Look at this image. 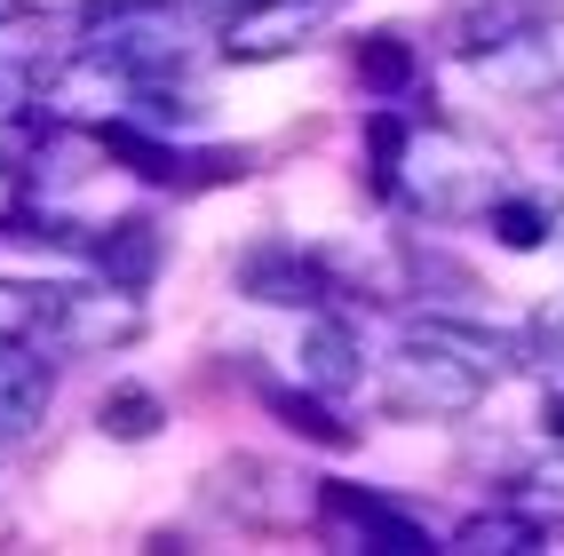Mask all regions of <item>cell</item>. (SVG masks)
I'll use <instances>...</instances> for the list:
<instances>
[{
  "instance_id": "obj_4",
  "label": "cell",
  "mask_w": 564,
  "mask_h": 556,
  "mask_svg": "<svg viewBox=\"0 0 564 556\" xmlns=\"http://www.w3.org/2000/svg\"><path fill=\"white\" fill-rule=\"evenodd\" d=\"M143 326H152V318H143V286L88 279V286H56L41 342L64 350V358H111V350L143 342Z\"/></svg>"
},
{
  "instance_id": "obj_8",
  "label": "cell",
  "mask_w": 564,
  "mask_h": 556,
  "mask_svg": "<svg viewBox=\"0 0 564 556\" xmlns=\"http://www.w3.org/2000/svg\"><path fill=\"white\" fill-rule=\"evenodd\" d=\"M318 525L358 541V548H373V556H430L437 548L422 516H405L398 501L366 493V486H318Z\"/></svg>"
},
{
  "instance_id": "obj_2",
  "label": "cell",
  "mask_w": 564,
  "mask_h": 556,
  "mask_svg": "<svg viewBox=\"0 0 564 556\" xmlns=\"http://www.w3.org/2000/svg\"><path fill=\"white\" fill-rule=\"evenodd\" d=\"M80 48L104 56L111 72H128L135 88H167L199 56V24L175 0H96L80 24Z\"/></svg>"
},
{
  "instance_id": "obj_24",
  "label": "cell",
  "mask_w": 564,
  "mask_h": 556,
  "mask_svg": "<svg viewBox=\"0 0 564 556\" xmlns=\"http://www.w3.org/2000/svg\"><path fill=\"white\" fill-rule=\"evenodd\" d=\"M32 9H56V17H64V9H80V17H88L96 0H32Z\"/></svg>"
},
{
  "instance_id": "obj_22",
  "label": "cell",
  "mask_w": 564,
  "mask_h": 556,
  "mask_svg": "<svg viewBox=\"0 0 564 556\" xmlns=\"http://www.w3.org/2000/svg\"><path fill=\"white\" fill-rule=\"evenodd\" d=\"M533 366H541V382H549V397H564V294L533 318Z\"/></svg>"
},
{
  "instance_id": "obj_9",
  "label": "cell",
  "mask_w": 564,
  "mask_h": 556,
  "mask_svg": "<svg viewBox=\"0 0 564 556\" xmlns=\"http://www.w3.org/2000/svg\"><path fill=\"white\" fill-rule=\"evenodd\" d=\"M334 17V0H254V9L223 17V56L231 64H271V56H294L318 41V24Z\"/></svg>"
},
{
  "instance_id": "obj_1",
  "label": "cell",
  "mask_w": 564,
  "mask_h": 556,
  "mask_svg": "<svg viewBox=\"0 0 564 556\" xmlns=\"http://www.w3.org/2000/svg\"><path fill=\"white\" fill-rule=\"evenodd\" d=\"M366 152H373V192L382 199H405L437 222L454 215H485L509 183H501V160L469 143L462 128H422V120H398V111H373L366 128Z\"/></svg>"
},
{
  "instance_id": "obj_21",
  "label": "cell",
  "mask_w": 564,
  "mask_h": 556,
  "mask_svg": "<svg viewBox=\"0 0 564 556\" xmlns=\"http://www.w3.org/2000/svg\"><path fill=\"white\" fill-rule=\"evenodd\" d=\"M56 286H24V279H0V342H41Z\"/></svg>"
},
{
  "instance_id": "obj_3",
  "label": "cell",
  "mask_w": 564,
  "mask_h": 556,
  "mask_svg": "<svg viewBox=\"0 0 564 556\" xmlns=\"http://www.w3.org/2000/svg\"><path fill=\"white\" fill-rule=\"evenodd\" d=\"M128 111H135V80L88 48H72L56 72L32 80V128L41 135H96L111 120H128Z\"/></svg>"
},
{
  "instance_id": "obj_10",
  "label": "cell",
  "mask_w": 564,
  "mask_h": 556,
  "mask_svg": "<svg viewBox=\"0 0 564 556\" xmlns=\"http://www.w3.org/2000/svg\"><path fill=\"white\" fill-rule=\"evenodd\" d=\"M311 477H294V469H279V461H254V454H239V461H223L215 469V501L231 509V516H247V525H294V516H318V493H303Z\"/></svg>"
},
{
  "instance_id": "obj_7",
  "label": "cell",
  "mask_w": 564,
  "mask_h": 556,
  "mask_svg": "<svg viewBox=\"0 0 564 556\" xmlns=\"http://www.w3.org/2000/svg\"><path fill=\"white\" fill-rule=\"evenodd\" d=\"M469 64L485 72V88H501V96H517V103H541V96L564 88V17L524 9V17L501 32V41L477 48Z\"/></svg>"
},
{
  "instance_id": "obj_20",
  "label": "cell",
  "mask_w": 564,
  "mask_h": 556,
  "mask_svg": "<svg viewBox=\"0 0 564 556\" xmlns=\"http://www.w3.org/2000/svg\"><path fill=\"white\" fill-rule=\"evenodd\" d=\"M549 222H556V199H541V192H501L494 207H485V231H494L501 247H541L549 239Z\"/></svg>"
},
{
  "instance_id": "obj_17",
  "label": "cell",
  "mask_w": 564,
  "mask_h": 556,
  "mask_svg": "<svg viewBox=\"0 0 564 556\" xmlns=\"http://www.w3.org/2000/svg\"><path fill=\"white\" fill-rule=\"evenodd\" d=\"M413 334H430V342H445V350H454V358H469L477 366V374H509V366H517V334H501V326H477V318H413Z\"/></svg>"
},
{
  "instance_id": "obj_18",
  "label": "cell",
  "mask_w": 564,
  "mask_h": 556,
  "mask_svg": "<svg viewBox=\"0 0 564 556\" xmlns=\"http://www.w3.org/2000/svg\"><path fill=\"white\" fill-rule=\"evenodd\" d=\"M262 405L294 429V437H311V445H326V454H343V445H358V429L326 405V390H286V382H262Z\"/></svg>"
},
{
  "instance_id": "obj_11",
  "label": "cell",
  "mask_w": 564,
  "mask_h": 556,
  "mask_svg": "<svg viewBox=\"0 0 564 556\" xmlns=\"http://www.w3.org/2000/svg\"><path fill=\"white\" fill-rule=\"evenodd\" d=\"M239 294L247 303H271V310H334V271L303 247H254L239 263Z\"/></svg>"
},
{
  "instance_id": "obj_5",
  "label": "cell",
  "mask_w": 564,
  "mask_h": 556,
  "mask_svg": "<svg viewBox=\"0 0 564 556\" xmlns=\"http://www.w3.org/2000/svg\"><path fill=\"white\" fill-rule=\"evenodd\" d=\"M96 152L104 160H120L135 183H160V192H199V183H239L254 160L247 152H192V143H175L167 128H152V120H111V128H96Z\"/></svg>"
},
{
  "instance_id": "obj_16",
  "label": "cell",
  "mask_w": 564,
  "mask_h": 556,
  "mask_svg": "<svg viewBox=\"0 0 564 556\" xmlns=\"http://www.w3.org/2000/svg\"><path fill=\"white\" fill-rule=\"evenodd\" d=\"M350 64H358V88L382 96V103L413 96V80H422V56H413L405 32H366V41L350 48Z\"/></svg>"
},
{
  "instance_id": "obj_19",
  "label": "cell",
  "mask_w": 564,
  "mask_h": 556,
  "mask_svg": "<svg viewBox=\"0 0 564 556\" xmlns=\"http://www.w3.org/2000/svg\"><path fill=\"white\" fill-rule=\"evenodd\" d=\"M160 422H167V397H160V390H143V382L104 390V405H96V429H104V437H120V445L160 437Z\"/></svg>"
},
{
  "instance_id": "obj_26",
  "label": "cell",
  "mask_w": 564,
  "mask_h": 556,
  "mask_svg": "<svg viewBox=\"0 0 564 556\" xmlns=\"http://www.w3.org/2000/svg\"><path fill=\"white\" fill-rule=\"evenodd\" d=\"M207 9H215V17H239V9H254V0H207Z\"/></svg>"
},
{
  "instance_id": "obj_12",
  "label": "cell",
  "mask_w": 564,
  "mask_h": 556,
  "mask_svg": "<svg viewBox=\"0 0 564 556\" xmlns=\"http://www.w3.org/2000/svg\"><path fill=\"white\" fill-rule=\"evenodd\" d=\"M48 397H56V366L41 358V342H0V445L41 429Z\"/></svg>"
},
{
  "instance_id": "obj_15",
  "label": "cell",
  "mask_w": 564,
  "mask_h": 556,
  "mask_svg": "<svg viewBox=\"0 0 564 556\" xmlns=\"http://www.w3.org/2000/svg\"><path fill=\"white\" fill-rule=\"evenodd\" d=\"M533 548H549L541 509H477L454 525V556H533Z\"/></svg>"
},
{
  "instance_id": "obj_14",
  "label": "cell",
  "mask_w": 564,
  "mask_h": 556,
  "mask_svg": "<svg viewBox=\"0 0 564 556\" xmlns=\"http://www.w3.org/2000/svg\"><path fill=\"white\" fill-rule=\"evenodd\" d=\"M303 382L326 390V397H343L366 382V342H358V326L343 310H311V334H303Z\"/></svg>"
},
{
  "instance_id": "obj_13",
  "label": "cell",
  "mask_w": 564,
  "mask_h": 556,
  "mask_svg": "<svg viewBox=\"0 0 564 556\" xmlns=\"http://www.w3.org/2000/svg\"><path fill=\"white\" fill-rule=\"evenodd\" d=\"M80 247H88L96 279H120V286H152L160 263H167V231L152 215H120V222H104V231H88Z\"/></svg>"
},
{
  "instance_id": "obj_6",
  "label": "cell",
  "mask_w": 564,
  "mask_h": 556,
  "mask_svg": "<svg viewBox=\"0 0 564 556\" xmlns=\"http://www.w3.org/2000/svg\"><path fill=\"white\" fill-rule=\"evenodd\" d=\"M494 390V374H477L469 358H454L445 342L405 326V342L382 358V397L390 414H469V405Z\"/></svg>"
},
{
  "instance_id": "obj_25",
  "label": "cell",
  "mask_w": 564,
  "mask_h": 556,
  "mask_svg": "<svg viewBox=\"0 0 564 556\" xmlns=\"http://www.w3.org/2000/svg\"><path fill=\"white\" fill-rule=\"evenodd\" d=\"M24 9H32V0H0V32H9V24H17Z\"/></svg>"
},
{
  "instance_id": "obj_23",
  "label": "cell",
  "mask_w": 564,
  "mask_h": 556,
  "mask_svg": "<svg viewBox=\"0 0 564 556\" xmlns=\"http://www.w3.org/2000/svg\"><path fill=\"white\" fill-rule=\"evenodd\" d=\"M24 215H32V175L0 160V231H17Z\"/></svg>"
}]
</instances>
